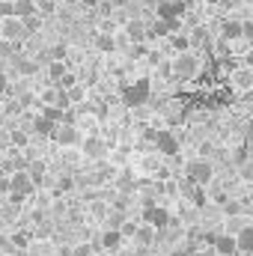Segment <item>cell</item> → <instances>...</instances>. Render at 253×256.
I'll use <instances>...</instances> for the list:
<instances>
[{
  "label": "cell",
  "mask_w": 253,
  "mask_h": 256,
  "mask_svg": "<svg viewBox=\"0 0 253 256\" xmlns=\"http://www.w3.org/2000/svg\"><path fill=\"white\" fill-rule=\"evenodd\" d=\"M102 149H104V146H102L98 140H90V143H86V152H90V155H102Z\"/></svg>",
  "instance_id": "obj_15"
},
{
  "label": "cell",
  "mask_w": 253,
  "mask_h": 256,
  "mask_svg": "<svg viewBox=\"0 0 253 256\" xmlns=\"http://www.w3.org/2000/svg\"><path fill=\"white\" fill-rule=\"evenodd\" d=\"M57 137H60V143H66V146H68V143H74V128H66V131H60Z\"/></svg>",
  "instance_id": "obj_13"
},
{
  "label": "cell",
  "mask_w": 253,
  "mask_h": 256,
  "mask_svg": "<svg viewBox=\"0 0 253 256\" xmlns=\"http://www.w3.org/2000/svg\"><path fill=\"white\" fill-rule=\"evenodd\" d=\"M146 220H149L152 226H167V224H170V212H167V208H158V206H149V208H146Z\"/></svg>",
  "instance_id": "obj_7"
},
{
  "label": "cell",
  "mask_w": 253,
  "mask_h": 256,
  "mask_svg": "<svg viewBox=\"0 0 253 256\" xmlns=\"http://www.w3.org/2000/svg\"><path fill=\"white\" fill-rule=\"evenodd\" d=\"M0 90H6V78L3 74H0Z\"/></svg>",
  "instance_id": "obj_23"
},
{
  "label": "cell",
  "mask_w": 253,
  "mask_h": 256,
  "mask_svg": "<svg viewBox=\"0 0 253 256\" xmlns=\"http://www.w3.org/2000/svg\"><path fill=\"white\" fill-rule=\"evenodd\" d=\"M214 250L224 256H232L238 250V242H236V236H218L214 238Z\"/></svg>",
  "instance_id": "obj_8"
},
{
  "label": "cell",
  "mask_w": 253,
  "mask_h": 256,
  "mask_svg": "<svg viewBox=\"0 0 253 256\" xmlns=\"http://www.w3.org/2000/svg\"><path fill=\"white\" fill-rule=\"evenodd\" d=\"M9 188L15 196H27V194L33 191V179L27 176V173H15L12 179H9Z\"/></svg>",
  "instance_id": "obj_6"
},
{
  "label": "cell",
  "mask_w": 253,
  "mask_h": 256,
  "mask_svg": "<svg viewBox=\"0 0 253 256\" xmlns=\"http://www.w3.org/2000/svg\"><path fill=\"white\" fill-rule=\"evenodd\" d=\"M220 36H224V39H238V36H244V24H242V21H224Z\"/></svg>",
  "instance_id": "obj_9"
},
{
  "label": "cell",
  "mask_w": 253,
  "mask_h": 256,
  "mask_svg": "<svg viewBox=\"0 0 253 256\" xmlns=\"http://www.w3.org/2000/svg\"><path fill=\"white\" fill-rule=\"evenodd\" d=\"M0 33H3L6 39H24V36H27V27H24V21H21V18L9 15V18H3Z\"/></svg>",
  "instance_id": "obj_4"
},
{
  "label": "cell",
  "mask_w": 253,
  "mask_h": 256,
  "mask_svg": "<svg viewBox=\"0 0 253 256\" xmlns=\"http://www.w3.org/2000/svg\"><path fill=\"white\" fill-rule=\"evenodd\" d=\"M15 3H18V0H15Z\"/></svg>",
  "instance_id": "obj_29"
},
{
  "label": "cell",
  "mask_w": 253,
  "mask_h": 256,
  "mask_svg": "<svg viewBox=\"0 0 253 256\" xmlns=\"http://www.w3.org/2000/svg\"><path fill=\"white\" fill-rule=\"evenodd\" d=\"M236 242H238V250H242V254H253V226H244V230L236 236Z\"/></svg>",
  "instance_id": "obj_10"
},
{
  "label": "cell",
  "mask_w": 253,
  "mask_h": 256,
  "mask_svg": "<svg viewBox=\"0 0 253 256\" xmlns=\"http://www.w3.org/2000/svg\"><path fill=\"white\" fill-rule=\"evenodd\" d=\"M98 48H102V51H114V39H108V36H98Z\"/></svg>",
  "instance_id": "obj_17"
},
{
  "label": "cell",
  "mask_w": 253,
  "mask_h": 256,
  "mask_svg": "<svg viewBox=\"0 0 253 256\" xmlns=\"http://www.w3.org/2000/svg\"><path fill=\"white\" fill-rule=\"evenodd\" d=\"M54 9V0H39L36 3V12H51Z\"/></svg>",
  "instance_id": "obj_18"
},
{
  "label": "cell",
  "mask_w": 253,
  "mask_h": 256,
  "mask_svg": "<svg viewBox=\"0 0 253 256\" xmlns=\"http://www.w3.org/2000/svg\"><path fill=\"white\" fill-rule=\"evenodd\" d=\"M51 74H54V78H60V74H63V66L54 63V66H51Z\"/></svg>",
  "instance_id": "obj_21"
},
{
  "label": "cell",
  "mask_w": 253,
  "mask_h": 256,
  "mask_svg": "<svg viewBox=\"0 0 253 256\" xmlns=\"http://www.w3.org/2000/svg\"><path fill=\"white\" fill-rule=\"evenodd\" d=\"M18 256H27V254H18Z\"/></svg>",
  "instance_id": "obj_27"
},
{
  "label": "cell",
  "mask_w": 253,
  "mask_h": 256,
  "mask_svg": "<svg viewBox=\"0 0 253 256\" xmlns=\"http://www.w3.org/2000/svg\"><path fill=\"white\" fill-rule=\"evenodd\" d=\"M146 3H152V6H155V3H158V0H146Z\"/></svg>",
  "instance_id": "obj_25"
},
{
  "label": "cell",
  "mask_w": 253,
  "mask_h": 256,
  "mask_svg": "<svg viewBox=\"0 0 253 256\" xmlns=\"http://www.w3.org/2000/svg\"><path fill=\"white\" fill-rule=\"evenodd\" d=\"M218 256H224V254H218Z\"/></svg>",
  "instance_id": "obj_28"
},
{
  "label": "cell",
  "mask_w": 253,
  "mask_h": 256,
  "mask_svg": "<svg viewBox=\"0 0 253 256\" xmlns=\"http://www.w3.org/2000/svg\"><path fill=\"white\" fill-rule=\"evenodd\" d=\"M232 80H236V86H242V90H250L253 86V68H238L236 74H232Z\"/></svg>",
  "instance_id": "obj_11"
},
{
  "label": "cell",
  "mask_w": 253,
  "mask_h": 256,
  "mask_svg": "<svg viewBox=\"0 0 253 256\" xmlns=\"http://www.w3.org/2000/svg\"><path fill=\"white\" fill-rule=\"evenodd\" d=\"M137 242H143V244H146V242H152V230H140V236H137Z\"/></svg>",
  "instance_id": "obj_20"
},
{
  "label": "cell",
  "mask_w": 253,
  "mask_h": 256,
  "mask_svg": "<svg viewBox=\"0 0 253 256\" xmlns=\"http://www.w3.org/2000/svg\"><path fill=\"white\" fill-rule=\"evenodd\" d=\"M185 173H188L190 185H206V182L212 179V164H208V161H190Z\"/></svg>",
  "instance_id": "obj_2"
},
{
  "label": "cell",
  "mask_w": 253,
  "mask_h": 256,
  "mask_svg": "<svg viewBox=\"0 0 253 256\" xmlns=\"http://www.w3.org/2000/svg\"><path fill=\"white\" fill-rule=\"evenodd\" d=\"M173 74L182 78V80H190V78L196 74V57H190V54H179V57L173 60Z\"/></svg>",
  "instance_id": "obj_3"
},
{
  "label": "cell",
  "mask_w": 253,
  "mask_h": 256,
  "mask_svg": "<svg viewBox=\"0 0 253 256\" xmlns=\"http://www.w3.org/2000/svg\"><path fill=\"white\" fill-rule=\"evenodd\" d=\"M244 36H250V39H253V21H248V24H244Z\"/></svg>",
  "instance_id": "obj_22"
},
{
  "label": "cell",
  "mask_w": 253,
  "mask_h": 256,
  "mask_svg": "<svg viewBox=\"0 0 253 256\" xmlns=\"http://www.w3.org/2000/svg\"><path fill=\"white\" fill-rule=\"evenodd\" d=\"M122 98H126L128 108H137V104H143V102L149 98V80H146V78L134 80V84L126 90V96H122Z\"/></svg>",
  "instance_id": "obj_1"
},
{
  "label": "cell",
  "mask_w": 253,
  "mask_h": 256,
  "mask_svg": "<svg viewBox=\"0 0 253 256\" xmlns=\"http://www.w3.org/2000/svg\"><path fill=\"white\" fill-rule=\"evenodd\" d=\"M128 36H131V39H143V24H140V21L128 24Z\"/></svg>",
  "instance_id": "obj_12"
},
{
  "label": "cell",
  "mask_w": 253,
  "mask_h": 256,
  "mask_svg": "<svg viewBox=\"0 0 253 256\" xmlns=\"http://www.w3.org/2000/svg\"><path fill=\"white\" fill-rule=\"evenodd\" d=\"M155 146H158V152H164V155H176L179 152V140L170 134V131H155Z\"/></svg>",
  "instance_id": "obj_5"
},
{
  "label": "cell",
  "mask_w": 253,
  "mask_h": 256,
  "mask_svg": "<svg viewBox=\"0 0 253 256\" xmlns=\"http://www.w3.org/2000/svg\"><path fill=\"white\" fill-rule=\"evenodd\" d=\"M173 45H176V48H179V51H188L190 39H188V36H173Z\"/></svg>",
  "instance_id": "obj_14"
},
{
  "label": "cell",
  "mask_w": 253,
  "mask_h": 256,
  "mask_svg": "<svg viewBox=\"0 0 253 256\" xmlns=\"http://www.w3.org/2000/svg\"><path fill=\"white\" fill-rule=\"evenodd\" d=\"M120 244V232H108L104 236V248H116Z\"/></svg>",
  "instance_id": "obj_16"
},
{
  "label": "cell",
  "mask_w": 253,
  "mask_h": 256,
  "mask_svg": "<svg viewBox=\"0 0 253 256\" xmlns=\"http://www.w3.org/2000/svg\"><path fill=\"white\" fill-rule=\"evenodd\" d=\"M84 3H86V6H96V3H98V0H84Z\"/></svg>",
  "instance_id": "obj_24"
},
{
  "label": "cell",
  "mask_w": 253,
  "mask_h": 256,
  "mask_svg": "<svg viewBox=\"0 0 253 256\" xmlns=\"http://www.w3.org/2000/svg\"><path fill=\"white\" fill-rule=\"evenodd\" d=\"M244 143H248V146L253 149V122H250L248 128H244Z\"/></svg>",
  "instance_id": "obj_19"
},
{
  "label": "cell",
  "mask_w": 253,
  "mask_h": 256,
  "mask_svg": "<svg viewBox=\"0 0 253 256\" xmlns=\"http://www.w3.org/2000/svg\"><path fill=\"white\" fill-rule=\"evenodd\" d=\"M114 3H126V0H114Z\"/></svg>",
  "instance_id": "obj_26"
}]
</instances>
